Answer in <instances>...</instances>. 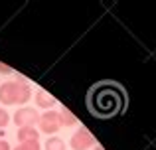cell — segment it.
<instances>
[{
	"label": "cell",
	"instance_id": "8992f818",
	"mask_svg": "<svg viewBox=\"0 0 156 150\" xmlns=\"http://www.w3.org/2000/svg\"><path fill=\"white\" fill-rule=\"evenodd\" d=\"M57 117H59V124L61 127H73V124L79 123L77 117L71 113V109H67V107H61L59 111H57Z\"/></svg>",
	"mask_w": 156,
	"mask_h": 150
},
{
	"label": "cell",
	"instance_id": "7a4b0ae2",
	"mask_svg": "<svg viewBox=\"0 0 156 150\" xmlns=\"http://www.w3.org/2000/svg\"><path fill=\"white\" fill-rule=\"evenodd\" d=\"M32 97V89L24 77L16 81H6L0 85V103L2 105H24Z\"/></svg>",
	"mask_w": 156,
	"mask_h": 150
},
{
	"label": "cell",
	"instance_id": "277c9868",
	"mask_svg": "<svg viewBox=\"0 0 156 150\" xmlns=\"http://www.w3.org/2000/svg\"><path fill=\"white\" fill-rule=\"evenodd\" d=\"M38 120H40L38 109L22 107L14 113V123H16V127H20V128L22 127H34V124H38Z\"/></svg>",
	"mask_w": 156,
	"mask_h": 150
},
{
	"label": "cell",
	"instance_id": "ba28073f",
	"mask_svg": "<svg viewBox=\"0 0 156 150\" xmlns=\"http://www.w3.org/2000/svg\"><path fill=\"white\" fill-rule=\"evenodd\" d=\"M18 140L20 142H30V140H40V132L34 127H22L18 128Z\"/></svg>",
	"mask_w": 156,
	"mask_h": 150
},
{
	"label": "cell",
	"instance_id": "6da1fadb",
	"mask_svg": "<svg viewBox=\"0 0 156 150\" xmlns=\"http://www.w3.org/2000/svg\"><path fill=\"white\" fill-rule=\"evenodd\" d=\"M89 111L101 119H111L125 111L126 107V93L119 83L101 81L89 89L87 95Z\"/></svg>",
	"mask_w": 156,
	"mask_h": 150
},
{
	"label": "cell",
	"instance_id": "5bb4252c",
	"mask_svg": "<svg viewBox=\"0 0 156 150\" xmlns=\"http://www.w3.org/2000/svg\"><path fill=\"white\" fill-rule=\"evenodd\" d=\"M93 150H105V148L101 146V144H97V146H93Z\"/></svg>",
	"mask_w": 156,
	"mask_h": 150
},
{
	"label": "cell",
	"instance_id": "3957f363",
	"mask_svg": "<svg viewBox=\"0 0 156 150\" xmlns=\"http://www.w3.org/2000/svg\"><path fill=\"white\" fill-rule=\"evenodd\" d=\"M95 142H97L95 136L91 134V131H89L87 127L77 128V131L73 132L71 140H69V144H71V148H73V150H87V148L95 146Z\"/></svg>",
	"mask_w": 156,
	"mask_h": 150
},
{
	"label": "cell",
	"instance_id": "52a82bcc",
	"mask_svg": "<svg viewBox=\"0 0 156 150\" xmlns=\"http://www.w3.org/2000/svg\"><path fill=\"white\" fill-rule=\"evenodd\" d=\"M36 105H38V109H50L55 105V97H51L50 93H46V91H38L36 93Z\"/></svg>",
	"mask_w": 156,
	"mask_h": 150
},
{
	"label": "cell",
	"instance_id": "7c38bea8",
	"mask_svg": "<svg viewBox=\"0 0 156 150\" xmlns=\"http://www.w3.org/2000/svg\"><path fill=\"white\" fill-rule=\"evenodd\" d=\"M0 73H12V67H8V65H4V63H0Z\"/></svg>",
	"mask_w": 156,
	"mask_h": 150
},
{
	"label": "cell",
	"instance_id": "8fae6325",
	"mask_svg": "<svg viewBox=\"0 0 156 150\" xmlns=\"http://www.w3.org/2000/svg\"><path fill=\"white\" fill-rule=\"evenodd\" d=\"M8 123H10V115H8V111H6V109H2V107H0V128H4Z\"/></svg>",
	"mask_w": 156,
	"mask_h": 150
},
{
	"label": "cell",
	"instance_id": "5b68a950",
	"mask_svg": "<svg viewBox=\"0 0 156 150\" xmlns=\"http://www.w3.org/2000/svg\"><path fill=\"white\" fill-rule=\"evenodd\" d=\"M38 124H40V131L42 132H46V134H55V132L61 128L57 111H46L44 115H40Z\"/></svg>",
	"mask_w": 156,
	"mask_h": 150
},
{
	"label": "cell",
	"instance_id": "9c48e42d",
	"mask_svg": "<svg viewBox=\"0 0 156 150\" xmlns=\"http://www.w3.org/2000/svg\"><path fill=\"white\" fill-rule=\"evenodd\" d=\"M46 150H65V142L59 136H51L50 140H46Z\"/></svg>",
	"mask_w": 156,
	"mask_h": 150
},
{
	"label": "cell",
	"instance_id": "4fadbf2b",
	"mask_svg": "<svg viewBox=\"0 0 156 150\" xmlns=\"http://www.w3.org/2000/svg\"><path fill=\"white\" fill-rule=\"evenodd\" d=\"M0 150H10V144H8L6 140H2V138H0Z\"/></svg>",
	"mask_w": 156,
	"mask_h": 150
},
{
	"label": "cell",
	"instance_id": "30bf717a",
	"mask_svg": "<svg viewBox=\"0 0 156 150\" xmlns=\"http://www.w3.org/2000/svg\"><path fill=\"white\" fill-rule=\"evenodd\" d=\"M14 150H42L40 140H30V142H20Z\"/></svg>",
	"mask_w": 156,
	"mask_h": 150
}]
</instances>
